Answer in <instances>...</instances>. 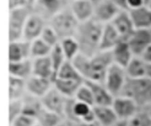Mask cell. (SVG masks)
Masks as SVG:
<instances>
[{"mask_svg": "<svg viewBox=\"0 0 151 126\" xmlns=\"http://www.w3.org/2000/svg\"><path fill=\"white\" fill-rule=\"evenodd\" d=\"M60 46H61L62 51L67 61L72 62L80 54L79 45L74 37L62 40L61 42H60Z\"/></svg>", "mask_w": 151, "mask_h": 126, "instance_id": "obj_28", "label": "cell"}, {"mask_svg": "<svg viewBox=\"0 0 151 126\" xmlns=\"http://www.w3.org/2000/svg\"><path fill=\"white\" fill-rule=\"evenodd\" d=\"M121 95L134 100L141 110H148L151 106V79L128 78Z\"/></svg>", "mask_w": 151, "mask_h": 126, "instance_id": "obj_3", "label": "cell"}, {"mask_svg": "<svg viewBox=\"0 0 151 126\" xmlns=\"http://www.w3.org/2000/svg\"><path fill=\"white\" fill-rule=\"evenodd\" d=\"M93 112L96 122L101 126H111L119 120L111 106H94Z\"/></svg>", "mask_w": 151, "mask_h": 126, "instance_id": "obj_22", "label": "cell"}, {"mask_svg": "<svg viewBox=\"0 0 151 126\" xmlns=\"http://www.w3.org/2000/svg\"><path fill=\"white\" fill-rule=\"evenodd\" d=\"M148 7H149V9H151V0H149V2L147 3V5Z\"/></svg>", "mask_w": 151, "mask_h": 126, "instance_id": "obj_46", "label": "cell"}, {"mask_svg": "<svg viewBox=\"0 0 151 126\" xmlns=\"http://www.w3.org/2000/svg\"><path fill=\"white\" fill-rule=\"evenodd\" d=\"M36 121L39 126H65V120L63 116L50 112L44 107L38 113Z\"/></svg>", "mask_w": 151, "mask_h": 126, "instance_id": "obj_23", "label": "cell"}, {"mask_svg": "<svg viewBox=\"0 0 151 126\" xmlns=\"http://www.w3.org/2000/svg\"><path fill=\"white\" fill-rule=\"evenodd\" d=\"M54 81L47 78L32 76L26 80L27 94L40 100L51 90Z\"/></svg>", "mask_w": 151, "mask_h": 126, "instance_id": "obj_13", "label": "cell"}, {"mask_svg": "<svg viewBox=\"0 0 151 126\" xmlns=\"http://www.w3.org/2000/svg\"><path fill=\"white\" fill-rule=\"evenodd\" d=\"M36 126H39V125H38V124H37V125H36Z\"/></svg>", "mask_w": 151, "mask_h": 126, "instance_id": "obj_49", "label": "cell"}, {"mask_svg": "<svg viewBox=\"0 0 151 126\" xmlns=\"http://www.w3.org/2000/svg\"><path fill=\"white\" fill-rule=\"evenodd\" d=\"M149 2V0H145V3H146V5H147V3Z\"/></svg>", "mask_w": 151, "mask_h": 126, "instance_id": "obj_47", "label": "cell"}, {"mask_svg": "<svg viewBox=\"0 0 151 126\" xmlns=\"http://www.w3.org/2000/svg\"><path fill=\"white\" fill-rule=\"evenodd\" d=\"M41 39L46 42L48 45H50L52 48L55 47L61 42V39L59 38L58 34L55 32V31L52 27L47 25L43 29V31L41 35Z\"/></svg>", "mask_w": 151, "mask_h": 126, "instance_id": "obj_32", "label": "cell"}, {"mask_svg": "<svg viewBox=\"0 0 151 126\" xmlns=\"http://www.w3.org/2000/svg\"><path fill=\"white\" fill-rule=\"evenodd\" d=\"M49 57L52 61V66H54V69H55V75H56V73L58 72V70L60 68H61V66L67 61L64 53H63V51H62V48L60 46V44H58V45H56L55 47L52 49V52H51Z\"/></svg>", "mask_w": 151, "mask_h": 126, "instance_id": "obj_31", "label": "cell"}, {"mask_svg": "<svg viewBox=\"0 0 151 126\" xmlns=\"http://www.w3.org/2000/svg\"><path fill=\"white\" fill-rule=\"evenodd\" d=\"M146 77L151 79V64H147V75H146Z\"/></svg>", "mask_w": 151, "mask_h": 126, "instance_id": "obj_42", "label": "cell"}, {"mask_svg": "<svg viewBox=\"0 0 151 126\" xmlns=\"http://www.w3.org/2000/svg\"><path fill=\"white\" fill-rule=\"evenodd\" d=\"M111 107L119 120L128 121L140 112V108L134 100L126 96L114 97Z\"/></svg>", "mask_w": 151, "mask_h": 126, "instance_id": "obj_7", "label": "cell"}, {"mask_svg": "<svg viewBox=\"0 0 151 126\" xmlns=\"http://www.w3.org/2000/svg\"><path fill=\"white\" fill-rule=\"evenodd\" d=\"M122 41L121 36L111 23L105 24L101 34L100 51H111Z\"/></svg>", "mask_w": 151, "mask_h": 126, "instance_id": "obj_20", "label": "cell"}, {"mask_svg": "<svg viewBox=\"0 0 151 126\" xmlns=\"http://www.w3.org/2000/svg\"><path fill=\"white\" fill-rule=\"evenodd\" d=\"M9 119L10 123L15 119H17L19 115L23 113V100H9Z\"/></svg>", "mask_w": 151, "mask_h": 126, "instance_id": "obj_34", "label": "cell"}, {"mask_svg": "<svg viewBox=\"0 0 151 126\" xmlns=\"http://www.w3.org/2000/svg\"><path fill=\"white\" fill-rule=\"evenodd\" d=\"M9 124L10 126H36L37 121L34 117L22 113Z\"/></svg>", "mask_w": 151, "mask_h": 126, "instance_id": "obj_35", "label": "cell"}, {"mask_svg": "<svg viewBox=\"0 0 151 126\" xmlns=\"http://www.w3.org/2000/svg\"><path fill=\"white\" fill-rule=\"evenodd\" d=\"M76 126H101L99 122H88V123H78V125H76Z\"/></svg>", "mask_w": 151, "mask_h": 126, "instance_id": "obj_40", "label": "cell"}, {"mask_svg": "<svg viewBox=\"0 0 151 126\" xmlns=\"http://www.w3.org/2000/svg\"><path fill=\"white\" fill-rule=\"evenodd\" d=\"M103 27L94 19L79 22L74 38L78 43L81 54L91 57L99 53Z\"/></svg>", "mask_w": 151, "mask_h": 126, "instance_id": "obj_2", "label": "cell"}, {"mask_svg": "<svg viewBox=\"0 0 151 126\" xmlns=\"http://www.w3.org/2000/svg\"><path fill=\"white\" fill-rule=\"evenodd\" d=\"M76 100L86 103L88 105H90L94 107L95 106V102H94V98H93V94L91 89L89 88V87L85 83H83L80 87L78 88V90L76 93V96L74 98Z\"/></svg>", "mask_w": 151, "mask_h": 126, "instance_id": "obj_30", "label": "cell"}, {"mask_svg": "<svg viewBox=\"0 0 151 126\" xmlns=\"http://www.w3.org/2000/svg\"><path fill=\"white\" fill-rule=\"evenodd\" d=\"M121 9L111 0H105L103 2L95 5L93 19L100 23L105 25L111 23Z\"/></svg>", "mask_w": 151, "mask_h": 126, "instance_id": "obj_10", "label": "cell"}, {"mask_svg": "<svg viewBox=\"0 0 151 126\" xmlns=\"http://www.w3.org/2000/svg\"><path fill=\"white\" fill-rule=\"evenodd\" d=\"M84 80L104 84L105 77L113 64L111 51H100L91 57L79 54L72 61Z\"/></svg>", "mask_w": 151, "mask_h": 126, "instance_id": "obj_1", "label": "cell"}, {"mask_svg": "<svg viewBox=\"0 0 151 126\" xmlns=\"http://www.w3.org/2000/svg\"><path fill=\"white\" fill-rule=\"evenodd\" d=\"M147 110V112H148V114H149V116H150V118H151V106H150V108L148 109V110Z\"/></svg>", "mask_w": 151, "mask_h": 126, "instance_id": "obj_45", "label": "cell"}, {"mask_svg": "<svg viewBox=\"0 0 151 126\" xmlns=\"http://www.w3.org/2000/svg\"><path fill=\"white\" fill-rule=\"evenodd\" d=\"M147 63L141 57L134 56L131 62L125 67L128 78L137 79L146 77L147 75Z\"/></svg>", "mask_w": 151, "mask_h": 126, "instance_id": "obj_25", "label": "cell"}, {"mask_svg": "<svg viewBox=\"0 0 151 126\" xmlns=\"http://www.w3.org/2000/svg\"><path fill=\"white\" fill-rule=\"evenodd\" d=\"M149 31H150V33H151V29H149Z\"/></svg>", "mask_w": 151, "mask_h": 126, "instance_id": "obj_48", "label": "cell"}, {"mask_svg": "<svg viewBox=\"0 0 151 126\" xmlns=\"http://www.w3.org/2000/svg\"><path fill=\"white\" fill-rule=\"evenodd\" d=\"M69 7L79 22L93 19L95 5L91 0H71Z\"/></svg>", "mask_w": 151, "mask_h": 126, "instance_id": "obj_15", "label": "cell"}, {"mask_svg": "<svg viewBox=\"0 0 151 126\" xmlns=\"http://www.w3.org/2000/svg\"><path fill=\"white\" fill-rule=\"evenodd\" d=\"M9 72L11 77L27 80L33 75V60L26 59L9 64Z\"/></svg>", "mask_w": 151, "mask_h": 126, "instance_id": "obj_19", "label": "cell"}, {"mask_svg": "<svg viewBox=\"0 0 151 126\" xmlns=\"http://www.w3.org/2000/svg\"><path fill=\"white\" fill-rule=\"evenodd\" d=\"M127 79L125 68L113 63L107 71L104 85L113 97H118L122 94Z\"/></svg>", "mask_w": 151, "mask_h": 126, "instance_id": "obj_6", "label": "cell"}, {"mask_svg": "<svg viewBox=\"0 0 151 126\" xmlns=\"http://www.w3.org/2000/svg\"><path fill=\"white\" fill-rule=\"evenodd\" d=\"M33 60V75L42 78H47L54 81L55 72L49 56L36 58Z\"/></svg>", "mask_w": 151, "mask_h": 126, "instance_id": "obj_21", "label": "cell"}, {"mask_svg": "<svg viewBox=\"0 0 151 126\" xmlns=\"http://www.w3.org/2000/svg\"><path fill=\"white\" fill-rule=\"evenodd\" d=\"M48 25L55 29L62 41L66 38L75 37L79 21L74 16L68 6L52 17L48 20Z\"/></svg>", "mask_w": 151, "mask_h": 126, "instance_id": "obj_4", "label": "cell"}, {"mask_svg": "<svg viewBox=\"0 0 151 126\" xmlns=\"http://www.w3.org/2000/svg\"><path fill=\"white\" fill-rule=\"evenodd\" d=\"M143 6H146L145 0H127V7L129 9H138Z\"/></svg>", "mask_w": 151, "mask_h": 126, "instance_id": "obj_37", "label": "cell"}, {"mask_svg": "<svg viewBox=\"0 0 151 126\" xmlns=\"http://www.w3.org/2000/svg\"><path fill=\"white\" fill-rule=\"evenodd\" d=\"M127 42L134 55L141 57L151 44V33L149 29H135Z\"/></svg>", "mask_w": 151, "mask_h": 126, "instance_id": "obj_12", "label": "cell"}, {"mask_svg": "<svg viewBox=\"0 0 151 126\" xmlns=\"http://www.w3.org/2000/svg\"><path fill=\"white\" fill-rule=\"evenodd\" d=\"M26 95V80L9 76V100H22Z\"/></svg>", "mask_w": 151, "mask_h": 126, "instance_id": "obj_26", "label": "cell"}, {"mask_svg": "<svg viewBox=\"0 0 151 126\" xmlns=\"http://www.w3.org/2000/svg\"><path fill=\"white\" fill-rule=\"evenodd\" d=\"M113 63L125 68L134 58V54L126 41H122L111 51Z\"/></svg>", "mask_w": 151, "mask_h": 126, "instance_id": "obj_18", "label": "cell"}, {"mask_svg": "<svg viewBox=\"0 0 151 126\" xmlns=\"http://www.w3.org/2000/svg\"><path fill=\"white\" fill-rule=\"evenodd\" d=\"M47 25L48 21L46 19L42 17L41 15L32 11L27 20L22 40L32 42L41 38L43 29Z\"/></svg>", "mask_w": 151, "mask_h": 126, "instance_id": "obj_8", "label": "cell"}, {"mask_svg": "<svg viewBox=\"0 0 151 126\" xmlns=\"http://www.w3.org/2000/svg\"><path fill=\"white\" fill-rule=\"evenodd\" d=\"M129 15L134 25L135 29H151V9L146 5L138 9H129Z\"/></svg>", "mask_w": 151, "mask_h": 126, "instance_id": "obj_17", "label": "cell"}, {"mask_svg": "<svg viewBox=\"0 0 151 126\" xmlns=\"http://www.w3.org/2000/svg\"><path fill=\"white\" fill-rule=\"evenodd\" d=\"M55 78L73 81H85L71 61H66L56 73Z\"/></svg>", "mask_w": 151, "mask_h": 126, "instance_id": "obj_27", "label": "cell"}, {"mask_svg": "<svg viewBox=\"0 0 151 126\" xmlns=\"http://www.w3.org/2000/svg\"><path fill=\"white\" fill-rule=\"evenodd\" d=\"M123 41H128L135 31L134 25L128 10H121L111 22Z\"/></svg>", "mask_w": 151, "mask_h": 126, "instance_id": "obj_11", "label": "cell"}, {"mask_svg": "<svg viewBox=\"0 0 151 126\" xmlns=\"http://www.w3.org/2000/svg\"><path fill=\"white\" fill-rule=\"evenodd\" d=\"M29 1V7H32H32H33V6L39 1V0H28Z\"/></svg>", "mask_w": 151, "mask_h": 126, "instance_id": "obj_43", "label": "cell"}, {"mask_svg": "<svg viewBox=\"0 0 151 126\" xmlns=\"http://www.w3.org/2000/svg\"><path fill=\"white\" fill-rule=\"evenodd\" d=\"M85 83L91 89L95 106H111L114 97L110 93L103 83L85 80Z\"/></svg>", "mask_w": 151, "mask_h": 126, "instance_id": "obj_16", "label": "cell"}, {"mask_svg": "<svg viewBox=\"0 0 151 126\" xmlns=\"http://www.w3.org/2000/svg\"><path fill=\"white\" fill-rule=\"evenodd\" d=\"M91 1L93 2L94 5H97V4H99V3H101V2L105 1V0H91Z\"/></svg>", "mask_w": 151, "mask_h": 126, "instance_id": "obj_44", "label": "cell"}, {"mask_svg": "<svg viewBox=\"0 0 151 126\" xmlns=\"http://www.w3.org/2000/svg\"><path fill=\"white\" fill-rule=\"evenodd\" d=\"M25 6H29L28 0H9V11L17 9H21V7H25Z\"/></svg>", "mask_w": 151, "mask_h": 126, "instance_id": "obj_36", "label": "cell"}, {"mask_svg": "<svg viewBox=\"0 0 151 126\" xmlns=\"http://www.w3.org/2000/svg\"><path fill=\"white\" fill-rule=\"evenodd\" d=\"M84 83V81H73V80H64L55 78L54 86L58 91L61 92L65 97L68 99L75 98L76 93L78 90L80 86Z\"/></svg>", "mask_w": 151, "mask_h": 126, "instance_id": "obj_24", "label": "cell"}, {"mask_svg": "<svg viewBox=\"0 0 151 126\" xmlns=\"http://www.w3.org/2000/svg\"><path fill=\"white\" fill-rule=\"evenodd\" d=\"M32 59V42L19 40L9 42V63Z\"/></svg>", "mask_w": 151, "mask_h": 126, "instance_id": "obj_14", "label": "cell"}, {"mask_svg": "<svg viewBox=\"0 0 151 126\" xmlns=\"http://www.w3.org/2000/svg\"><path fill=\"white\" fill-rule=\"evenodd\" d=\"M127 126H151V118L147 110H140L127 121Z\"/></svg>", "mask_w": 151, "mask_h": 126, "instance_id": "obj_33", "label": "cell"}, {"mask_svg": "<svg viewBox=\"0 0 151 126\" xmlns=\"http://www.w3.org/2000/svg\"><path fill=\"white\" fill-rule=\"evenodd\" d=\"M32 9L29 6L21 7L9 12V42H16L22 40L24 29L27 20L32 14Z\"/></svg>", "mask_w": 151, "mask_h": 126, "instance_id": "obj_5", "label": "cell"}, {"mask_svg": "<svg viewBox=\"0 0 151 126\" xmlns=\"http://www.w3.org/2000/svg\"><path fill=\"white\" fill-rule=\"evenodd\" d=\"M116 6H118L121 9L123 10H128L127 7V0H111Z\"/></svg>", "mask_w": 151, "mask_h": 126, "instance_id": "obj_39", "label": "cell"}, {"mask_svg": "<svg viewBox=\"0 0 151 126\" xmlns=\"http://www.w3.org/2000/svg\"><path fill=\"white\" fill-rule=\"evenodd\" d=\"M41 101L42 106L46 110L64 117L68 98L65 97L54 86L51 90L41 99Z\"/></svg>", "mask_w": 151, "mask_h": 126, "instance_id": "obj_9", "label": "cell"}, {"mask_svg": "<svg viewBox=\"0 0 151 126\" xmlns=\"http://www.w3.org/2000/svg\"><path fill=\"white\" fill-rule=\"evenodd\" d=\"M52 49V48L46 42H44L41 38L37 39L32 42V59L49 56Z\"/></svg>", "mask_w": 151, "mask_h": 126, "instance_id": "obj_29", "label": "cell"}, {"mask_svg": "<svg viewBox=\"0 0 151 126\" xmlns=\"http://www.w3.org/2000/svg\"><path fill=\"white\" fill-rule=\"evenodd\" d=\"M111 126H127V121L118 120L114 124H112Z\"/></svg>", "mask_w": 151, "mask_h": 126, "instance_id": "obj_41", "label": "cell"}, {"mask_svg": "<svg viewBox=\"0 0 151 126\" xmlns=\"http://www.w3.org/2000/svg\"><path fill=\"white\" fill-rule=\"evenodd\" d=\"M141 58L147 64H151V44L148 46V48L145 51V53L142 54Z\"/></svg>", "mask_w": 151, "mask_h": 126, "instance_id": "obj_38", "label": "cell"}]
</instances>
